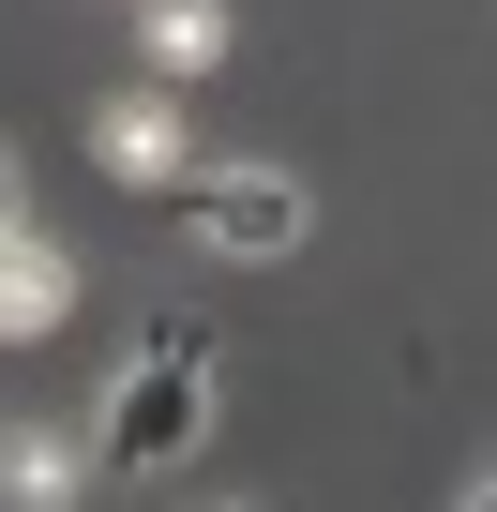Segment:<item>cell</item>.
<instances>
[{
    "instance_id": "obj_3",
    "label": "cell",
    "mask_w": 497,
    "mask_h": 512,
    "mask_svg": "<svg viewBox=\"0 0 497 512\" xmlns=\"http://www.w3.org/2000/svg\"><path fill=\"white\" fill-rule=\"evenodd\" d=\"M46 317H61V256L31 226H0V332H46Z\"/></svg>"
},
{
    "instance_id": "obj_1",
    "label": "cell",
    "mask_w": 497,
    "mask_h": 512,
    "mask_svg": "<svg viewBox=\"0 0 497 512\" xmlns=\"http://www.w3.org/2000/svg\"><path fill=\"white\" fill-rule=\"evenodd\" d=\"M196 437H211V332H181V317H166V332L136 347V377L106 392V467H121V482H151V467H181Z\"/></svg>"
},
{
    "instance_id": "obj_4",
    "label": "cell",
    "mask_w": 497,
    "mask_h": 512,
    "mask_svg": "<svg viewBox=\"0 0 497 512\" xmlns=\"http://www.w3.org/2000/svg\"><path fill=\"white\" fill-rule=\"evenodd\" d=\"M91 151H106V166H151V151H166V121H151V106H106V136H91Z\"/></svg>"
},
{
    "instance_id": "obj_6",
    "label": "cell",
    "mask_w": 497,
    "mask_h": 512,
    "mask_svg": "<svg viewBox=\"0 0 497 512\" xmlns=\"http://www.w3.org/2000/svg\"><path fill=\"white\" fill-rule=\"evenodd\" d=\"M467 512H497V467H482V497H467Z\"/></svg>"
},
{
    "instance_id": "obj_5",
    "label": "cell",
    "mask_w": 497,
    "mask_h": 512,
    "mask_svg": "<svg viewBox=\"0 0 497 512\" xmlns=\"http://www.w3.org/2000/svg\"><path fill=\"white\" fill-rule=\"evenodd\" d=\"M0 226H16V166H0Z\"/></svg>"
},
{
    "instance_id": "obj_2",
    "label": "cell",
    "mask_w": 497,
    "mask_h": 512,
    "mask_svg": "<svg viewBox=\"0 0 497 512\" xmlns=\"http://www.w3.org/2000/svg\"><path fill=\"white\" fill-rule=\"evenodd\" d=\"M181 226H196L211 256H287V241H302V181H272V166H211V181H181Z\"/></svg>"
}]
</instances>
